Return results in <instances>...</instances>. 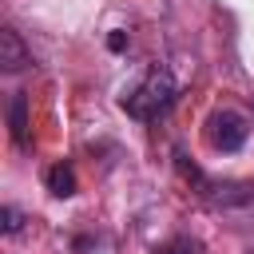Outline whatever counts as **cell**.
Masks as SVG:
<instances>
[{
  "mask_svg": "<svg viewBox=\"0 0 254 254\" xmlns=\"http://www.w3.org/2000/svg\"><path fill=\"white\" fill-rule=\"evenodd\" d=\"M175 95H179L175 75H171L163 64H151L147 75L139 79V87L123 95V111H127L131 119H139V123H151V119H159L163 111H171Z\"/></svg>",
  "mask_w": 254,
  "mask_h": 254,
  "instance_id": "obj_1",
  "label": "cell"
},
{
  "mask_svg": "<svg viewBox=\"0 0 254 254\" xmlns=\"http://www.w3.org/2000/svg\"><path fill=\"white\" fill-rule=\"evenodd\" d=\"M202 131H206V143H210L214 151H222V155H234V151H242V147H246V135H250L246 119H242L238 111H230V107H218V111H210Z\"/></svg>",
  "mask_w": 254,
  "mask_h": 254,
  "instance_id": "obj_2",
  "label": "cell"
},
{
  "mask_svg": "<svg viewBox=\"0 0 254 254\" xmlns=\"http://www.w3.org/2000/svg\"><path fill=\"white\" fill-rule=\"evenodd\" d=\"M28 64H32V52L24 48L20 32H12V28H0V67H4L8 75H16V71H24Z\"/></svg>",
  "mask_w": 254,
  "mask_h": 254,
  "instance_id": "obj_3",
  "label": "cell"
},
{
  "mask_svg": "<svg viewBox=\"0 0 254 254\" xmlns=\"http://www.w3.org/2000/svg\"><path fill=\"white\" fill-rule=\"evenodd\" d=\"M8 127H12L16 147H28V95L24 91H16L8 99Z\"/></svg>",
  "mask_w": 254,
  "mask_h": 254,
  "instance_id": "obj_4",
  "label": "cell"
},
{
  "mask_svg": "<svg viewBox=\"0 0 254 254\" xmlns=\"http://www.w3.org/2000/svg\"><path fill=\"white\" fill-rule=\"evenodd\" d=\"M48 190L56 198H71L75 194V171H71V163H56L48 171Z\"/></svg>",
  "mask_w": 254,
  "mask_h": 254,
  "instance_id": "obj_5",
  "label": "cell"
},
{
  "mask_svg": "<svg viewBox=\"0 0 254 254\" xmlns=\"http://www.w3.org/2000/svg\"><path fill=\"white\" fill-rule=\"evenodd\" d=\"M155 254H202V246H198V238H190V234H175V238H167L163 246H155Z\"/></svg>",
  "mask_w": 254,
  "mask_h": 254,
  "instance_id": "obj_6",
  "label": "cell"
},
{
  "mask_svg": "<svg viewBox=\"0 0 254 254\" xmlns=\"http://www.w3.org/2000/svg\"><path fill=\"white\" fill-rule=\"evenodd\" d=\"M0 226H4V234H20V226H24V214H20L16 206H4V210H0Z\"/></svg>",
  "mask_w": 254,
  "mask_h": 254,
  "instance_id": "obj_7",
  "label": "cell"
},
{
  "mask_svg": "<svg viewBox=\"0 0 254 254\" xmlns=\"http://www.w3.org/2000/svg\"><path fill=\"white\" fill-rule=\"evenodd\" d=\"M107 48H111V52H123V48H127V36H123V32H111V36H107Z\"/></svg>",
  "mask_w": 254,
  "mask_h": 254,
  "instance_id": "obj_8",
  "label": "cell"
}]
</instances>
